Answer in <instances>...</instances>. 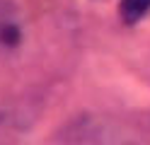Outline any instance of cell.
I'll list each match as a JSON object with an SVG mask.
<instances>
[{
	"instance_id": "cell-1",
	"label": "cell",
	"mask_w": 150,
	"mask_h": 145,
	"mask_svg": "<svg viewBox=\"0 0 150 145\" xmlns=\"http://www.w3.org/2000/svg\"><path fill=\"white\" fill-rule=\"evenodd\" d=\"M121 17L126 22H138L148 10H150V0H121Z\"/></svg>"
}]
</instances>
